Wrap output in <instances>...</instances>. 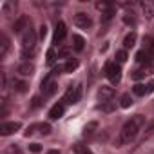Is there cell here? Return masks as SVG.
<instances>
[{
  "mask_svg": "<svg viewBox=\"0 0 154 154\" xmlns=\"http://www.w3.org/2000/svg\"><path fill=\"white\" fill-rule=\"evenodd\" d=\"M143 125H145V118L141 114H136L131 120H127L118 134V145H129L131 141H134Z\"/></svg>",
  "mask_w": 154,
  "mask_h": 154,
  "instance_id": "6da1fadb",
  "label": "cell"
},
{
  "mask_svg": "<svg viewBox=\"0 0 154 154\" xmlns=\"http://www.w3.org/2000/svg\"><path fill=\"white\" fill-rule=\"evenodd\" d=\"M35 49H36V33H35V29H33V26L22 35V56L24 58H27V56H31L33 53H35Z\"/></svg>",
  "mask_w": 154,
  "mask_h": 154,
  "instance_id": "7a4b0ae2",
  "label": "cell"
},
{
  "mask_svg": "<svg viewBox=\"0 0 154 154\" xmlns=\"http://www.w3.org/2000/svg\"><path fill=\"white\" fill-rule=\"evenodd\" d=\"M105 76L111 84H120L122 80V67L116 62H107L105 63Z\"/></svg>",
  "mask_w": 154,
  "mask_h": 154,
  "instance_id": "3957f363",
  "label": "cell"
},
{
  "mask_svg": "<svg viewBox=\"0 0 154 154\" xmlns=\"http://www.w3.org/2000/svg\"><path fill=\"white\" fill-rule=\"evenodd\" d=\"M82 98V85L76 84V85H69L67 91H65V96H63V102L69 103V105H74L78 103Z\"/></svg>",
  "mask_w": 154,
  "mask_h": 154,
  "instance_id": "277c9868",
  "label": "cell"
},
{
  "mask_svg": "<svg viewBox=\"0 0 154 154\" xmlns=\"http://www.w3.org/2000/svg\"><path fill=\"white\" fill-rule=\"evenodd\" d=\"M53 78H54V74L51 72V74H47L45 78L42 80V94H44V98H49V96H53L58 91V84Z\"/></svg>",
  "mask_w": 154,
  "mask_h": 154,
  "instance_id": "5b68a950",
  "label": "cell"
},
{
  "mask_svg": "<svg viewBox=\"0 0 154 154\" xmlns=\"http://www.w3.org/2000/svg\"><path fill=\"white\" fill-rule=\"evenodd\" d=\"M72 22H74L76 27H80V29H89L93 26V18L87 13H76L74 18H72Z\"/></svg>",
  "mask_w": 154,
  "mask_h": 154,
  "instance_id": "8992f818",
  "label": "cell"
},
{
  "mask_svg": "<svg viewBox=\"0 0 154 154\" xmlns=\"http://www.w3.org/2000/svg\"><path fill=\"white\" fill-rule=\"evenodd\" d=\"M65 36H67V26L62 22V20H58L56 22V26H54V45H62V42L65 40Z\"/></svg>",
  "mask_w": 154,
  "mask_h": 154,
  "instance_id": "52a82bcc",
  "label": "cell"
},
{
  "mask_svg": "<svg viewBox=\"0 0 154 154\" xmlns=\"http://www.w3.org/2000/svg\"><path fill=\"white\" fill-rule=\"evenodd\" d=\"M114 94H116L114 87H111V85H102V87H100V91H98V100H100L102 103L114 102Z\"/></svg>",
  "mask_w": 154,
  "mask_h": 154,
  "instance_id": "ba28073f",
  "label": "cell"
},
{
  "mask_svg": "<svg viewBox=\"0 0 154 154\" xmlns=\"http://www.w3.org/2000/svg\"><path fill=\"white\" fill-rule=\"evenodd\" d=\"M154 71V65L152 63H147V65H138L132 72H131V78L132 80H141V78H145L147 74H150Z\"/></svg>",
  "mask_w": 154,
  "mask_h": 154,
  "instance_id": "9c48e42d",
  "label": "cell"
},
{
  "mask_svg": "<svg viewBox=\"0 0 154 154\" xmlns=\"http://www.w3.org/2000/svg\"><path fill=\"white\" fill-rule=\"evenodd\" d=\"M20 127H22L20 122H4L2 125H0V134L2 136H11L17 131H20Z\"/></svg>",
  "mask_w": 154,
  "mask_h": 154,
  "instance_id": "30bf717a",
  "label": "cell"
},
{
  "mask_svg": "<svg viewBox=\"0 0 154 154\" xmlns=\"http://www.w3.org/2000/svg\"><path fill=\"white\" fill-rule=\"evenodd\" d=\"M29 27H31V20H29L27 17H20V18L13 24V31H15L17 35H24Z\"/></svg>",
  "mask_w": 154,
  "mask_h": 154,
  "instance_id": "8fae6325",
  "label": "cell"
},
{
  "mask_svg": "<svg viewBox=\"0 0 154 154\" xmlns=\"http://www.w3.org/2000/svg\"><path fill=\"white\" fill-rule=\"evenodd\" d=\"M65 102L62 100V102H58V103H54L51 109H49V120H60L62 116H63V112H65Z\"/></svg>",
  "mask_w": 154,
  "mask_h": 154,
  "instance_id": "7c38bea8",
  "label": "cell"
},
{
  "mask_svg": "<svg viewBox=\"0 0 154 154\" xmlns=\"http://www.w3.org/2000/svg\"><path fill=\"white\" fill-rule=\"evenodd\" d=\"M17 72H18L20 76H24V78H27V76H33V74H35V63H31L29 60H26V62L18 63Z\"/></svg>",
  "mask_w": 154,
  "mask_h": 154,
  "instance_id": "4fadbf2b",
  "label": "cell"
},
{
  "mask_svg": "<svg viewBox=\"0 0 154 154\" xmlns=\"http://www.w3.org/2000/svg\"><path fill=\"white\" fill-rule=\"evenodd\" d=\"M134 58H136V62H138V65H147V63H152V54H150L149 51H145V49H141V51H138Z\"/></svg>",
  "mask_w": 154,
  "mask_h": 154,
  "instance_id": "5bb4252c",
  "label": "cell"
},
{
  "mask_svg": "<svg viewBox=\"0 0 154 154\" xmlns=\"http://www.w3.org/2000/svg\"><path fill=\"white\" fill-rule=\"evenodd\" d=\"M15 11H17V2H13V0H9V2H4V6H2V13H4L6 17H13Z\"/></svg>",
  "mask_w": 154,
  "mask_h": 154,
  "instance_id": "9a60e30c",
  "label": "cell"
},
{
  "mask_svg": "<svg viewBox=\"0 0 154 154\" xmlns=\"http://www.w3.org/2000/svg\"><path fill=\"white\" fill-rule=\"evenodd\" d=\"M85 47V40L80 35H72V49L74 51H84Z\"/></svg>",
  "mask_w": 154,
  "mask_h": 154,
  "instance_id": "2e32d148",
  "label": "cell"
},
{
  "mask_svg": "<svg viewBox=\"0 0 154 154\" xmlns=\"http://www.w3.org/2000/svg\"><path fill=\"white\" fill-rule=\"evenodd\" d=\"M136 38H138V36H136V33H134V31H131V33L123 38V47H125V51H127V49H131V47H134Z\"/></svg>",
  "mask_w": 154,
  "mask_h": 154,
  "instance_id": "e0dca14e",
  "label": "cell"
},
{
  "mask_svg": "<svg viewBox=\"0 0 154 154\" xmlns=\"http://www.w3.org/2000/svg\"><path fill=\"white\" fill-rule=\"evenodd\" d=\"M143 49L149 51V53L154 56V36H150V35L143 36Z\"/></svg>",
  "mask_w": 154,
  "mask_h": 154,
  "instance_id": "ac0fdd59",
  "label": "cell"
},
{
  "mask_svg": "<svg viewBox=\"0 0 154 154\" xmlns=\"http://www.w3.org/2000/svg\"><path fill=\"white\" fill-rule=\"evenodd\" d=\"M132 93H134L136 96H145V94H149V93H147V85H143V84H136V85L132 87Z\"/></svg>",
  "mask_w": 154,
  "mask_h": 154,
  "instance_id": "d6986e66",
  "label": "cell"
},
{
  "mask_svg": "<svg viewBox=\"0 0 154 154\" xmlns=\"http://www.w3.org/2000/svg\"><path fill=\"white\" fill-rule=\"evenodd\" d=\"M141 9H143V13H145L147 18H152V17H154V6H152V4L143 2V4H141Z\"/></svg>",
  "mask_w": 154,
  "mask_h": 154,
  "instance_id": "ffe728a7",
  "label": "cell"
},
{
  "mask_svg": "<svg viewBox=\"0 0 154 154\" xmlns=\"http://www.w3.org/2000/svg\"><path fill=\"white\" fill-rule=\"evenodd\" d=\"M0 40H2V49H0V56H6L8 49H9V38L6 35H0Z\"/></svg>",
  "mask_w": 154,
  "mask_h": 154,
  "instance_id": "44dd1931",
  "label": "cell"
},
{
  "mask_svg": "<svg viewBox=\"0 0 154 154\" xmlns=\"http://www.w3.org/2000/svg\"><path fill=\"white\" fill-rule=\"evenodd\" d=\"M13 89L18 91V93H26L27 91V84L22 82V80H13Z\"/></svg>",
  "mask_w": 154,
  "mask_h": 154,
  "instance_id": "7402d4cb",
  "label": "cell"
},
{
  "mask_svg": "<svg viewBox=\"0 0 154 154\" xmlns=\"http://www.w3.org/2000/svg\"><path fill=\"white\" fill-rule=\"evenodd\" d=\"M120 105H122L123 109H127V107H131V105H132V98H131V94H129V93H125V94L120 98Z\"/></svg>",
  "mask_w": 154,
  "mask_h": 154,
  "instance_id": "603a6c76",
  "label": "cell"
},
{
  "mask_svg": "<svg viewBox=\"0 0 154 154\" xmlns=\"http://www.w3.org/2000/svg\"><path fill=\"white\" fill-rule=\"evenodd\" d=\"M127 51L125 49H120V51H116V63H125L127 62Z\"/></svg>",
  "mask_w": 154,
  "mask_h": 154,
  "instance_id": "cb8c5ba5",
  "label": "cell"
},
{
  "mask_svg": "<svg viewBox=\"0 0 154 154\" xmlns=\"http://www.w3.org/2000/svg\"><path fill=\"white\" fill-rule=\"evenodd\" d=\"M114 107H116V102H107V103L98 105V109H102L103 112H111V111H114Z\"/></svg>",
  "mask_w": 154,
  "mask_h": 154,
  "instance_id": "d4e9b609",
  "label": "cell"
},
{
  "mask_svg": "<svg viewBox=\"0 0 154 154\" xmlns=\"http://www.w3.org/2000/svg\"><path fill=\"white\" fill-rule=\"evenodd\" d=\"M56 60H58V54L54 53V49H49V51H47V60H45L47 65H53Z\"/></svg>",
  "mask_w": 154,
  "mask_h": 154,
  "instance_id": "484cf974",
  "label": "cell"
},
{
  "mask_svg": "<svg viewBox=\"0 0 154 154\" xmlns=\"http://www.w3.org/2000/svg\"><path fill=\"white\" fill-rule=\"evenodd\" d=\"M38 129H40V134H44V136L51 134V125H49V123H40Z\"/></svg>",
  "mask_w": 154,
  "mask_h": 154,
  "instance_id": "4316f807",
  "label": "cell"
},
{
  "mask_svg": "<svg viewBox=\"0 0 154 154\" xmlns=\"http://www.w3.org/2000/svg\"><path fill=\"white\" fill-rule=\"evenodd\" d=\"M123 22H125L127 26H136V18L132 17V13H127V15L123 17Z\"/></svg>",
  "mask_w": 154,
  "mask_h": 154,
  "instance_id": "83f0119b",
  "label": "cell"
},
{
  "mask_svg": "<svg viewBox=\"0 0 154 154\" xmlns=\"http://www.w3.org/2000/svg\"><path fill=\"white\" fill-rule=\"evenodd\" d=\"M2 154H22V152H20V149H18L17 145H9Z\"/></svg>",
  "mask_w": 154,
  "mask_h": 154,
  "instance_id": "f1b7e54d",
  "label": "cell"
},
{
  "mask_svg": "<svg viewBox=\"0 0 154 154\" xmlns=\"http://www.w3.org/2000/svg\"><path fill=\"white\" fill-rule=\"evenodd\" d=\"M40 105H42V98H40V96H35V98H33V103H31V107H33V109H38Z\"/></svg>",
  "mask_w": 154,
  "mask_h": 154,
  "instance_id": "f546056e",
  "label": "cell"
},
{
  "mask_svg": "<svg viewBox=\"0 0 154 154\" xmlns=\"http://www.w3.org/2000/svg\"><path fill=\"white\" fill-rule=\"evenodd\" d=\"M36 129H38V125H36V123H35V125H31V127H27V131H26V132H24V134H26V136H27V138H29V136H31V134H35V131H36Z\"/></svg>",
  "mask_w": 154,
  "mask_h": 154,
  "instance_id": "4dcf8cb0",
  "label": "cell"
},
{
  "mask_svg": "<svg viewBox=\"0 0 154 154\" xmlns=\"http://www.w3.org/2000/svg\"><path fill=\"white\" fill-rule=\"evenodd\" d=\"M29 150H31V152H40L42 147H40L38 143H31V145H29Z\"/></svg>",
  "mask_w": 154,
  "mask_h": 154,
  "instance_id": "1f68e13d",
  "label": "cell"
},
{
  "mask_svg": "<svg viewBox=\"0 0 154 154\" xmlns=\"http://www.w3.org/2000/svg\"><path fill=\"white\" fill-rule=\"evenodd\" d=\"M45 35H47V27H45V24H42L40 26V38H45Z\"/></svg>",
  "mask_w": 154,
  "mask_h": 154,
  "instance_id": "d6a6232c",
  "label": "cell"
},
{
  "mask_svg": "<svg viewBox=\"0 0 154 154\" xmlns=\"http://www.w3.org/2000/svg\"><path fill=\"white\" fill-rule=\"evenodd\" d=\"M152 91H154V80L147 84V93H152Z\"/></svg>",
  "mask_w": 154,
  "mask_h": 154,
  "instance_id": "836d02e7",
  "label": "cell"
},
{
  "mask_svg": "<svg viewBox=\"0 0 154 154\" xmlns=\"http://www.w3.org/2000/svg\"><path fill=\"white\" fill-rule=\"evenodd\" d=\"M49 154H60V152H58V150H51Z\"/></svg>",
  "mask_w": 154,
  "mask_h": 154,
  "instance_id": "e575fe53",
  "label": "cell"
},
{
  "mask_svg": "<svg viewBox=\"0 0 154 154\" xmlns=\"http://www.w3.org/2000/svg\"><path fill=\"white\" fill-rule=\"evenodd\" d=\"M85 154H91V152H85Z\"/></svg>",
  "mask_w": 154,
  "mask_h": 154,
  "instance_id": "d590c367",
  "label": "cell"
}]
</instances>
